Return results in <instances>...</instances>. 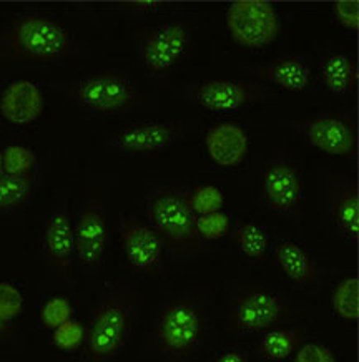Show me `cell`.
Listing matches in <instances>:
<instances>
[{"mask_svg":"<svg viewBox=\"0 0 359 362\" xmlns=\"http://www.w3.org/2000/svg\"><path fill=\"white\" fill-rule=\"evenodd\" d=\"M79 55L69 28L47 13H21L0 32V66L50 65Z\"/></svg>","mask_w":359,"mask_h":362,"instance_id":"6da1fadb","label":"cell"},{"mask_svg":"<svg viewBox=\"0 0 359 362\" xmlns=\"http://www.w3.org/2000/svg\"><path fill=\"white\" fill-rule=\"evenodd\" d=\"M210 299L205 294H178L153 319L150 344L170 362H188L208 342Z\"/></svg>","mask_w":359,"mask_h":362,"instance_id":"7a4b0ae2","label":"cell"},{"mask_svg":"<svg viewBox=\"0 0 359 362\" xmlns=\"http://www.w3.org/2000/svg\"><path fill=\"white\" fill-rule=\"evenodd\" d=\"M142 303L143 296L137 289L123 286L108 288L85 329L82 361L112 362L130 339L133 314Z\"/></svg>","mask_w":359,"mask_h":362,"instance_id":"3957f363","label":"cell"},{"mask_svg":"<svg viewBox=\"0 0 359 362\" xmlns=\"http://www.w3.org/2000/svg\"><path fill=\"white\" fill-rule=\"evenodd\" d=\"M145 199L148 225L160 236L171 259L183 261L202 251L188 189L180 185H153L147 189Z\"/></svg>","mask_w":359,"mask_h":362,"instance_id":"277c9868","label":"cell"},{"mask_svg":"<svg viewBox=\"0 0 359 362\" xmlns=\"http://www.w3.org/2000/svg\"><path fill=\"white\" fill-rule=\"evenodd\" d=\"M64 97L80 110L95 115H128L145 103L135 80L120 70H100L72 80L65 85Z\"/></svg>","mask_w":359,"mask_h":362,"instance_id":"5b68a950","label":"cell"},{"mask_svg":"<svg viewBox=\"0 0 359 362\" xmlns=\"http://www.w3.org/2000/svg\"><path fill=\"white\" fill-rule=\"evenodd\" d=\"M293 319V306L280 291L266 284H239L228 301L227 326L234 334L268 332Z\"/></svg>","mask_w":359,"mask_h":362,"instance_id":"8992f818","label":"cell"},{"mask_svg":"<svg viewBox=\"0 0 359 362\" xmlns=\"http://www.w3.org/2000/svg\"><path fill=\"white\" fill-rule=\"evenodd\" d=\"M110 192L102 180L90 181L85 188L79 220L75 221L76 268L92 279L102 273L108 246Z\"/></svg>","mask_w":359,"mask_h":362,"instance_id":"52a82bcc","label":"cell"},{"mask_svg":"<svg viewBox=\"0 0 359 362\" xmlns=\"http://www.w3.org/2000/svg\"><path fill=\"white\" fill-rule=\"evenodd\" d=\"M196 25L190 21H171L135 32L137 57L153 80L165 82L188 55Z\"/></svg>","mask_w":359,"mask_h":362,"instance_id":"ba28073f","label":"cell"},{"mask_svg":"<svg viewBox=\"0 0 359 362\" xmlns=\"http://www.w3.org/2000/svg\"><path fill=\"white\" fill-rule=\"evenodd\" d=\"M40 256L52 279L72 281L75 278V221L65 199L54 204L42 226Z\"/></svg>","mask_w":359,"mask_h":362,"instance_id":"9c48e42d","label":"cell"},{"mask_svg":"<svg viewBox=\"0 0 359 362\" xmlns=\"http://www.w3.org/2000/svg\"><path fill=\"white\" fill-rule=\"evenodd\" d=\"M313 148L331 156L354 158L358 153V132L354 118L344 112H324L290 122Z\"/></svg>","mask_w":359,"mask_h":362,"instance_id":"30bf717a","label":"cell"},{"mask_svg":"<svg viewBox=\"0 0 359 362\" xmlns=\"http://www.w3.org/2000/svg\"><path fill=\"white\" fill-rule=\"evenodd\" d=\"M229 37L243 49H263L273 44L280 33V18L270 2L238 0L227 12Z\"/></svg>","mask_w":359,"mask_h":362,"instance_id":"8fae6325","label":"cell"},{"mask_svg":"<svg viewBox=\"0 0 359 362\" xmlns=\"http://www.w3.org/2000/svg\"><path fill=\"white\" fill-rule=\"evenodd\" d=\"M271 97H275V93H271L263 83L245 80H203L186 85L183 88L186 102L215 113L239 110Z\"/></svg>","mask_w":359,"mask_h":362,"instance_id":"7c38bea8","label":"cell"},{"mask_svg":"<svg viewBox=\"0 0 359 362\" xmlns=\"http://www.w3.org/2000/svg\"><path fill=\"white\" fill-rule=\"evenodd\" d=\"M117 230L130 268L140 274L164 278L165 246L156 231L135 214H120Z\"/></svg>","mask_w":359,"mask_h":362,"instance_id":"4fadbf2b","label":"cell"},{"mask_svg":"<svg viewBox=\"0 0 359 362\" xmlns=\"http://www.w3.org/2000/svg\"><path fill=\"white\" fill-rule=\"evenodd\" d=\"M183 120H153L135 123L115 133L107 141L110 151L125 155H161L183 140Z\"/></svg>","mask_w":359,"mask_h":362,"instance_id":"5bb4252c","label":"cell"},{"mask_svg":"<svg viewBox=\"0 0 359 362\" xmlns=\"http://www.w3.org/2000/svg\"><path fill=\"white\" fill-rule=\"evenodd\" d=\"M303 176L295 163L278 158L261 173V198L268 209L281 214L303 213Z\"/></svg>","mask_w":359,"mask_h":362,"instance_id":"9a60e30c","label":"cell"},{"mask_svg":"<svg viewBox=\"0 0 359 362\" xmlns=\"http://www.w3.org/2000/svg\"><path fill=\"white\" fill-rule=\"evenodd\" d=\"M45 110V93L32 80H13L0 93V115L12 127H28Z\"/></svg>","mask_w":359,"mask_h":362,"instance_id":"2e32d148","label":"cell"},{"mask_svg":"<svg viewBox=\"0 0 359 362\" xmlns=\"http://www.w3.org/2000/svg\"><path fill=\"white\" fill-rule=\"evenodd\" d=\"M205 148L215 165L234 168L250 153V138L245 128L234 122H218L205 135Z\"/></svg>","mask_w":359,"mask_h":362,"instance_id":"e0dca14e","label":"cell"},{"mask_svg":"<svg viewBox=\"0 0 359 362\" xmlns=\"http://www.w3.org/2000/svg\"><path fill=\"white\" fill-rule=\"evenodd\" d=\"M328 199L334 225L348 240H356L359 230L358 181L351 175L333 173L328 183Z\"/></svg>","mask_w":359,"mask_h":362,"instance_id":"ac0fdd59","label":"cell"},{"mask_svg":"<svg viewBox=\"0 0 359 362\" xmlns=\"http://www.w3.org/2000/svg\"><path fill=\"white\" fill-rule=\"evenodd\" d=\"M251 70L258 80L276 85L286 92H303L311 82L309 65L295 55L280 57L268 64L255 65Z\"/></svg>","mask_w":359,"mask_h":362,"instance_id":"d6986e66","label":"cell"},{"mask_svg":"<svg viewBox=\"0 0 359 362\" xmlns=\"http://www.w3.org/2000/svg\"><path fill=\"white\" fill-rule=\"evenodd\" d=\"M273 255H275V259L278 266H280V269L296 286L306 289L318 286V264H316L313 256L306 250H303V247L296 245L295 241H278L275 247H273Z\"/></svg>","mask_w":359,"mask_h":362,"instance_id":"ffe728a7","label":"cell"},{"mask_svg":"<svg viewBox=\"0 0 359 362\" xmlns=\"http://www.w3.org/2000/svg\"><path fill=\"white\" fill-rule=\"evenodd\" d=\"M40 178L37 175L27 178L16 176H0V214H11L25 209L33 202Z\"/></svg>","mask_w":359,"mask_h":362,"instance_id":"44dd1931","label":"cell"},{"mask_svg":"<svg viewBox=\"0 0 359 362\" xmlns=\"http://www.w3.org/2000/svg\"><path fill=\"white\" fill-rule=\"evenodd\" d=\"M321 80L329 92L336 95L351 93L358 82V66L349 55L331 54L321 64Z\"/></svg>","mask_w":359,"mask_h":362,"instance_id":"7402d4cb","label":"cell"},{"mask_svg":"<svg viewBox=\"0 0 359 362\" xmlns=\"http://www.w3.org/2000/svg\"><path fill=\"white\" fill-rule=\"evenodd\" d=\"M304 339L303 326H281L268 331L263 337L258 352L263 359L283 361L300 349Z\"/></svg>","mask_w":359,"mask_h":362,"instance_id":"603a6c76","label":"cell"},{"mask_svg":"<svg viewBox=\"0 0 359 362\" xmlns=\"http://www.w3.org/2000/svg\"><path fill=\"white\" fill-rule=\"evenodd\" d=\"M229 238L250 263L265 261L268 255V238L261 226L255 223H237L233 230H229Z\"/></svg>","mask_w":359,"mask_h":362,"instance_id":"cb8c5ba5","label":"cell"},{"mask_svg":"<svg viewBox=\"0 0 359 362\" xmlns=\"http://www.w3.org/2000/svg\"><path fill=\"white\" fill-rule=\"evenodd\" d=\"M334 314L344 322H356L359 317V284L356 274H348L338 281L331 294Z\"/></svg>","mask_w":359,"mask_h":362,"instance_id":"d4e9b609","label":"cell"},{"mask_svg":"<svg viewBox=\"0 0 359 362\" xmlns=\"http://www.w3.org/2000/svg\"><path fill=\"white\" fill-rule=\"evenodd\" d=\"M37 165L35 151L23 145H12L2 150L4 175L27 178L33 175Z\"/></svg>","mask_w":359,"mask_h":362,"instance_id":"484cf974","label":"cell"},{"mask_svg":"<svg viewBox=\"0 0 359 362\" xmlns=\"http://www.w3.org/2000/svg\"><path fill=\"white\" fill-rule=\"evenodd\" d=\"M223 202V192L213 185H198L188 189V204L195 216L222 211Z\"/></svg>","mask_w":359,"mask_h":362,"instance_id":"4316f807","label":"cell"},{"mask_svg":"<svg viewBox=\"0 0 359 362\" xmlns=\"http://www.w3.org/2000/svg\"><path fill=\"white\" fill-rule=\"evenodd\" d=\"M74 317V306L65 296H52L42 304L40 313H38V321L40 326L47 331H54L60 324Z\"/></svg>","mask_w":359,"mask_h":362,"instance_id":"83f0119b","label":"cell"},{"mask_svg":"<svg viewBox=\"0 0 359 362\" xmlns=\"http://www.w3.org/2000/svg\"><path fill=\"white\" fill-rule=\"evenodd\" d=\"M195 226L202 243L218 241L232 230V218L224 211L203 214V216H196Z\"/></svg>","mask_w":359,"mask_h":362,"instance_id":"f1b7e54d","label":"cell"},{"mask_svg":"<svg viewBox=\"0 0 359 362\" xmlns=\"http://www.w3.org/2000/svg\"><path fill=\"white\" fill-rule=\"evenodd\" d=\"M85 341V327L76 319L60 324L52 331V342L57 349L64 352H74L82 349Z\"/></svg>","mask_w":359,"mask_h":362,"instance_id":"f546056e","label":"cell"},{"mask_svg":"<svg viewBox=\"0 0 359 362\" xmlns=\"http://www.w3.org/2000/svg\"><path fill=\"white\" fill-rule=\"evenodd\" d=\"M23 309V296L16 286L0 281V317L16 321Z\"/></svg>","mask_w":359,"mask_h":362,"instance_id":"4dcf8cb0","label":"cell"},{"mask_svg":"<svg viewBox=\"0 0 359 362\" xmlns=\"http://www.w3.org/2000/svg\"><path fill=\"white\" fill-rule=\"evenodd\" d=\"M334 17H336L338 25H341L346 30H358L359 27V4L356 0H341L334 2L333 6Z\"/></svg>","mask_w":359,"mask_h":362,"instance_id":"1f68e13d","label":"cell"},{"mask_svg":"<svg viewBox=\"0 0 359 362\" xmlns=\"http://www.w3.org/2000/svg\"><path fill=\"white\" fill-rule=\"evenodd\" d=\"M295 362H336L331 349L319 342H306L296 351Z\"/></svg>","mask_w":359,"mask_h":362,"instance_id":"d6a6232c","label":"cell"},{"mask_svg":"<svg viewBox=\"0 0 359 362\" xmlns=\"http://www.w3.org/2000/svg\"><path fill=\"white\" fill-rule=\"evenodd\" d=\"M171 7L170 2H152V0H142V2H118L115 8L123 13H148L164 11V8Z\"/></svg>","mask_w":359,"mask_h":362,"instance_id":"836d02e7","label":"cell"},{"mask_svg":"<svg viewBox=\"0 0 359 362\" xmlns=\"http://www.w3.org/2000/svg\"><path fill=\"white\" fill-rule=\"evenodd\" d=\"M17 342V327L13 321L0 317V346H13Z\"/></svg>","mask_w":359,"mask_h":362,"instance_id":"e575fe53","label":"cell"},{"mask_svg":"<svg viewBox=\"0 0 359 362\" xmlns=\"http://www.w3.org/2000/svg\"><path fill=\"white\" fill-rule=\"evenodd\" d=\"M213 362H248V356L243 351H228L218 356Z\"/></svg>","mask_w":359,"mask_h":362,"instance_id":"d590c367","label":"cell"},{"mask_svg":"<svg viewBox=\"0 0 359 362\" xmlns=\"http://www.w3.org/2000/svg\"><path fill=\"white\" fill-rule=\"evenodd\" d=\"M4 175V166H2V150H0V176Z\"/></svg>","mask_w":359,"mask_h":362,"instance_id":"8d00e7d4","label":"cell"}]
</instances>
